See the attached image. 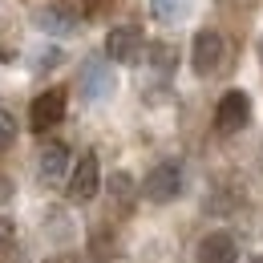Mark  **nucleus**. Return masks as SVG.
I'll list each match as a JSON object with an SVG mask.
<instances>
[{
  "label": "nucleus",
  "mask_w": 263,
  "mask_h": 263,
  "mask_svg": "<svg viewBox=\"0 0 263 263\" xmlns=\"http://www.w3.org/2000/svg\"><path fill=\"white\" fill-rule=\"evenodd\" d=\"M142 195L150 202H174L182 195V166L178 162H158L142 178Z\"/></svg>",
  "instance_id": "nucleus-1"
},
{
  "label": "nucleus",
  "mask_w": 263,
  "mask_h": 263,
  "mask_svg": "<svg viewBox=\"0 0 263 263\" xmlns=\"http://www.w3.org/2000/svg\"><path fill=\"white\" fill-rule=\"evenodd\" d=\"M98 191H101V162H98V154H81L77 166L69 170L65 195L73 198V202H89Z\"/></svg>",
  "instance_id": "nucleus-2"
},
{
  "label": "nucleus",
  "mask_w": 263,
  "mask_h": 263,
  "mask_svg": "<svg viewBox=\"0 0 263 263\" xmlns=\"http://www.w3.org/2000/svg\"><path fill=\"white\" fill-rule=\"evenodd\" d=\"M142 49H146V36L138 25H118V29L105 33V57L118 61V65H134L142 57Z\"/></svg>",
  "instance_id": "nucleus-3"
},
{
  "label": "nucleus",
  "mask_w": 263,
  "mask_h": 263,
  "mask_svg": "<svg viewBox=\"0 0 263 263\" xmlns=\"http://www.w3.org/2000/svg\"><path fill=\"white\" fill-rule=\"evenodd\" d=\"M223 53H227V41L215 33V29H202V33H195V45H191V65H195L198 77L219 73V65H223Z\"/></svg>",
  "instance_id": "nucleus-4"
},
{
  "label": "nucleus",
  "mask_w": 263,
  "mask_h": 263,
  "mask_svg": "<svg viewBox=\"0 0 263 263\" xmlns=\"http://www.w3.org/2000/svg\"><path fill=\"white\" fill-rule=\"evenodd\" d=\"M247 122H251V98H247L243 89L223 93L219 105H215V130L219 134H239Z\"/></svg>",
  "instance_id": "nucleus-5"
},
{
  "label": "nucleus",
  "mask_w": 263,
  "mask_h": 263,
  "mask_svg": "<svg viewBox=\"0 0 263 263\" xmlns=\"http://www.w3.org/2000/svg\"><path fill=\"white\" fill-rule=\"evenodd\" d=\"M114 85H118V77L109 69V57H89L81 65V98L85 101H105L114 93Z\"/></svg>",
  "instance_id": "nucleus-6"
},
{
  "label": "nucleus",
  "mask_w": 263,
  "mask_h": 263,
  "mask_svg": "<svg viewBox=\"0 0 263 263\" xmlns=\"http://www.w3.org/2000/svg\"><path fill=\"white\" fill-rule=\"evenodd\" d=\"M61 118H65V93H61V89H49V93H41V98L29 105V126H33L36 134L53 130Z\"/></svg>",
  "instance_id": "nucleus-7"
},
{
  "label": "nucleus",
  "mask_w": 263,
  "mask_h": 263,
  "mask_svg": "<svg viewBox=\"0 0 263 263\" xmlns=\"http://www.w3.org/2000/svg\"><path fill=\"white\" fill-rule=\"evenodd\" d=\"M239 259V243L231 231H211L198 243V263H235Z\"/></svg>",
  "instance_id": "nucleus-8"
},
{
  "label": "nucleus",
  "mask_w": 263,
  "mask_h": 263,
  "mask_svg": "<svg viewBox=\"0 0 263 263\" xmlns=\"http://www.w3.org/2000/svg\"><path fill=\"white\" fill-rule=\"evenodd\" d=\"M33 21H36V29H41V33H53V36L77 33V16H73L69 8H61V4H45V8H36Z\"/></svg>",
  "instance_id": "nucleus-9"
},
{
  "label": "nucleus",
  "mask_w": 263,
  "mask_h": 263,
  "mask_svg": "<svg viewBox=\"0 0 263 263\" xmlns=\"http://www.w3.org/2000/svg\"><path fill=\"white\" fill-rule=\"evenodd\" d=\"M65 174H69V146L49 142V146L41 150V178H45V182H61Z\"/></svg>",
  "instance_id": "nucleus-10"
},
{
  "label": "nucleus",
  "mask_w": 263,
  "mask_h": 263,
  "mask_svg": "<svg viewBox=\"0 0 263 263\" xmlns=\"http://www.w3.org/2000/svg\"><path fill=\"white\" fill-rule=\"evenodd\" d=\"M191 8H195V0H150L154 21H162V25H182L191 16Z\"/></svg>",
  "instance_id": "nucleus-11"
},
{
  "label": "nucleus",
  "mask_w": 263,
  "mask_h": 263,
  "mask_svg": "<svg viewBox=\"0 0 263 263\" xmlns=\"http://www.w3.org/2000/svg\"><path fill=\"white\" fill-rule=\"evenodd\" d=\"M8 255L16 259V223H12V215L0 211V263H8Z\"/></svg>",
  "instance_id": "nucleus-12"
},
{
  "label": "nucleus",
  "mask_w": 263,
  "mask_h": 263,
  "mask_svg": "<svg viewBox=\"0 0 263 263\" xmlns=\"http://www.w3.org/2000/svg\"><path fill=\"white\" fill-rule=\"evenodd\" d=\"M109 195L118 198V202H130L134 198V178L126 174V170H118V174L109 178Z\"/></svg>",
  "instance_id": "nucleus-13"
},
{
  "label": "nucleus",
  "mask_w": 263,
  "mask_h": 263,
  "mask_svg": "<svg viewBox=\"0 0 263 263\" xmlns=\"http://www.w3.org/2000/svg\"><path fill=\"white\" fill-rule=\"evenodd\" d=\"M12 138H16V122H12V114L0 105V150H8V146H12Z\"/></svg>",
  "instance_id": "nucleus-14"
},
{
  "label": "nucleus",
  "mask_w": 263,
  "mask_h": 263,
  "mask_svg": "<svg viewBox=\"0 0 263 263\" xmlns=\"http://www.w3.org/2000/svg\"><path fill=\"white\" fill-rule=\"evenodd\" d=\"M247 263H263V255H255V259H247Z\"/></svg>",
  "instance_id": "nucleus-15"
},
{
  "label": "nucleus",
  "mask_w": 263,
  "mask_h": 263,
  "mask_svg": "<svg viewBox=\"0 0 263 263\" xmlns=\"http://www.w3.org/2000/svg\"><path fill=\"white\" fill-rule=\"evenodd\" d=\"M259 57H263V41H259Z\"/></svg>",
  "instance_id": "nucleus-16"
}]
</instances>
